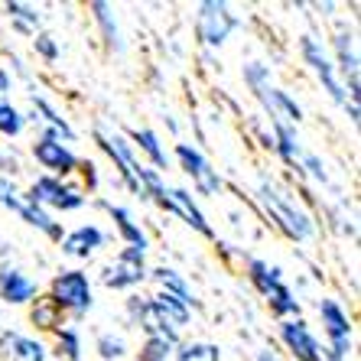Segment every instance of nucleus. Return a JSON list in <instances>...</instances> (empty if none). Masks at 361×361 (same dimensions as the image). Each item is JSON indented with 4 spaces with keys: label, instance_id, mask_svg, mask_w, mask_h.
I'll list each match as a JSON object with an SVG mask.
<instances>
[{
    "label": "nucleus",
    "instance_id": "obj_1",
    "mask_svg": "<svg viewBox=\"0 0 361 361\" xmlns=\"http://www.w3.org/2000/svg\"><path fill=\"white\" fill-rule=\"evenodd\" d=\"M124 312H127V322L134 329H140L143 336H166L173 342H183L185 326L192 322V310H185L179 300L160 293V290L153 296L130 293L124 300Z\"/></svg>",
    "mask_w": 361,
    "mask_h": 361
},
{
    "label": "nucleus",
    "instance_id": "obj_2",
    "mask_svg": "<svg viewBox=\"0 0 361 361\" xmlns=\"http://www.w3.org/2000/svg\"><path fill=\"white\" fill-rule=\"evenodd\" d=\"M257 202L264 205V212L270 215V221L283 231L290 241H312L316 238V221L293 195L286 192L283 185H277L267 173H261L257 179Z\"/></svg>",
    "mask_w": 361,
    "mask_h": 361
},
{
    "label": "nucleus",
    "instance_id": "obj_3",
    "mask_svg": "<svg viewBox=\"0 0 361 361\" xmlns=\"http://www.w3.org/2000/svg\"><path fill=\"white\" fill-rule=\"evenodd\" d=\"M244 85L251 88V94L261 101L264 114L270 118V124H290L300 127L302 121V108L296 104V98L290 92H283L277 82H274V72L264 62H247L244 66Z\"/></svg>",
    "mask_w": 361,
    "mask_h": 361
},
{
    "label": "nucleus",
    "instance_id": "obj_4",
    "mask_svg": "<svg viewBox=\"0 0 361 361\" xmlns=\"http://www.w3.org/2000/svg\"><path fill=\"white\" fill-rule=\"evenodd\" d=\"M244 270H247L251 286L267 300L270 312H274L277 319H300V300H296L293 290L283 283V270H280L277 264H267V261H261V257H247Z\"/></svg>",
    "mask_w": 361,
    "mask_h": 361
},
{
    "label": "nucleus",
    "instance_id": "obj_5",
    "mask_svg": "<svg viewBox=\"0 0 361 361\" xmlns=\"http://www.w3.org/2000/svg\"><path fill=\"white\" fill-rule=\"evenodd\" d=\"M46 296L59 306L62 316H75V319H82L85 312H92V306H94L92 280H88V274H85L82 267L59 270V274L49 280V293Z\"/></svg>",
    "mask_w": 361,
    "mask_h": 361
},
{
    "label": "nucleus",
    "instance_id": "obj_6",
    "mask_svg": "<svg viewBox=\"0 0 361 361\" xmlns=\"http://www.w3.org/2000/svg\"><path fill=\"white\" fill-rule=\"evenodd\" d=\"M319 319H322V332H326L322 358L348 361V355L355 352V326L348 319V312L342 310V302L319 300Z\"/></svg>",
    "mask_w": 361,
    "mask_h": 361
},
{
    "label": "nucleus",
    "instance_id": "obj_7",
    "mask_svg": "<svg viewBox=\"0 0 361 361\" xmlns=\"http://www.w3.org/2000/svg\"><path fill=\"white\" fill-rule=\"evenodd\" d=\"M26 199L33 202V205H39V209H46L52 215V212H78L85 209V202H88V195L82 192V189H75V185H68L66 179H52V176H36L33 183H30V189H26Z\"/></svg>",
    "mask_w": 361,
    "mask_h": 361
},
{
    "label": "nucleus",
    "instance_id": "obj_8",
    "mask_svg": "<svg viewBox=\"0 0 361 361\" xmlns=\"http://www.w3.org/2000/svg\"><path fill=\"white\" fill-rule=\"evenodd\" d=\"M241 20L231 13L228 4L221 0H205L199 4V13H195V36H199L202 46H209V49H221L228 42V36L238 30Z\"/></svg>",
    "mask_w": 361,
    "mask_h": 361
},
{
    "label": "nucleus",
    "instance_id": "obj_9",
    "mask_svg": "<svg viewBox=\"0 0 361 361\" xmlns=\"http://www.w3.org/2000/svg\"><path fill=\"white\" fill-rule=\"evenodd\" d=\"M150 267H147V251L140 247H121L114 254V261L104 264L101 270V283L108 290H137L147 280Z\"/></svg>",
    "mask_w": 361,
    "mask_h": 361
},
{
    "label": "nucleus",
    "instance_id": "obj_10",
    "mask_svg": "<svg viewBox=\"0 0 361 361\" xmlns=\"http://www.w3.org/2000/svg\"><path fill=\"white\" fill-rule=\"evenodd\" d=\"M173 157H176L179 169H183L185 176L192 179V189L199 195H221V189H225V179L219 176V169L205 160V153H202V150H195L192 143H176Z\"/></svg>",
    "mask_w": 361,
    "mask_h": 361
},
{
    "label": "nucleus",
    "instance_id": "obj_11",
    "mask_svg": "<svg viewBox=\"0 0 361 361\" xmlns=\"http://www.w3.org/2000/svg\"><path fill=\"white\" fill-rule=\"evenodd\" d=\"M300 52H302V62L310 66L312 75L319 78V85L326 88L329 98L345 108V101H348V98H345V85H342V78H338V72H336L332 56L322 49V42L312 39V36H300Z\"/></svg>",
    "mask_w": 361,
    "mask_h": 361
},
{
    "label": "nucleus",
    "instance_id": "obj_12",
    "mask_svg": "<svg viewBox=\"0 0 361 361\" xmlns=\"http://www.w3.org/2000/svg\"><path fill=\"white\" fill-rule=\"evenodd\" d=\"M94 140H98V147L111 157V163L121 169V183L127 185V192H134L143 199V189H140V179H137V173H140L143 163L137 160V150L130 147V140L121 134H104V130H94Z\"/></svg>",
    "mask_w": 361,
    "mask_h": 361
},
{
    "label": "nucleus",
    "instance_id": "obj_13",
    "mask_svg": "<svg viewBox=\"0 0 361 361\" xmlns=\"http://www.w3.org/2000/svg\"><path fill=\"white\" fill-rule=\"evenodd\" d=\"M277 336L283 342V348L293 355L296 361H322V345L312 336L310 322L302 319H280L277 322Z\"/></svg>",
    "mask_w": 361,
    "mask_h": 361
},
{
    "label": "nucleus",
    "instance_id": "obj_14",
    "mask_svg": "<svg viewBox=\"0 0 361 361\" xmlns=\"http://www.w3.org/2000/svg\"><path fill=\"white\" fill-rule=\"evenodd\" d=\"M33 160L39 163V166L46 169V176H52V179H66L82 166V160H78V153L72 150V147H66L62 140H42V137L33 143Z\"/></svg>",
    "mask_w": 361,
    "mask_h": 361
},
{
    "label": "nucleus",
    "instance_id": "obj_15",
    "mask_svg": "<svg viewBox=\"0 0 361 361\" xmlns=\"http://www.w3.org/2000/svg\"><path fill=\"white\" fill-rule=\"evenodd\" d=\"M332 46H336V72H342L345 78V98L348 101H358V42H355V33L352 30H338L336 39H332Z\"/></svg>",
    "mask_w": 361,
    "mask_h": 361
},
{
    "label": "nucleus",
    "instance_id": "obj_16",
    "mask_svg": "<svg viewBox=\"0 0 361 361\" xmlns=\"http://www.w3.org/2000/svg\"><path fill=\"white\" fill-rule=\"evenodd\" d=\"M36 296H39V283L26 270L0 267V302L4 306H30Z\"/></svg>",
    "mask_w": 361,
    "mask_h": 361
},
{
    "label": "nucleus",
    "instance_id": "obj_17",
    "mask_svg": "<svg viewBox=\"0 0 361 361\" xmlns=\"http://www.w3.org/2000/svg\"><path fill=\"white\" fill-rule=\"evenodd\" d=\"M104 241H108V235H104L98 225H78V228H72V231L62 235L59 247L66 257H72V261H92L94 254L104 247Z\"/></svg>",
    "mask_w": 361,
    "mask_h": 361
},
{
    "label": "nucleus",
    "instance_id": "obj_18",
    "mask_svg": "<svg viewBox=\"0 0 361 361\" xmlns=\"http://www.w3.org/2000/svg\"><path fill=\"white\" fill-rule=\"evenodd\" d=\"M7 209L10 212H17L20 219L26 221V225L30 228H36V231H42V235L49 238V241H62V235H66V231H62V221H56L49 215V212L46 209H39V205H33V202L26 199L23 192H17L13 195V199L7 202Z\"/></svg>",
    "mask_w": 361,
    "mask_h": 361
},
{
    "label": "nucleus",
    "instance_id": "obj_19",
    "mask_svg": "<svg viewBox=\"0 0 361 361\" xmlns=\"http://www.w3.org/2000/svg\"><path fill=\"white\" fill-rule=\"evenodd\" d=\"M0 355L7 361H49V348L33 336H20L4 329L0 332Z\"/></svg>",
    "mask_w": 361,
    "mask_h": 361
},
{
    "label": "nucleus",
    "instance_id": "obj_20",
    "mask_svg": "<svg viewBox=\"0 0 361 361\" xmlns=\"http://www.w3.org/2000/svg\"><path fill=\"white\" fill-rule=\"evenodd\" d=\"M98 205L111 215V221H114V228H118V235H121V241H124V247H140V251H150V238H147V231L140 228V221H134L130 209H124V205H111V202H98Z\"/></svg>",
    "mask_w": 361,
    "mask_h": 361
},
{
    "label": "nucleus",
    "instance_id": "obj_21",
    "mask_svg": "<svg viewBox=\"0 0 361 361\" xmlns=\"http://www.w3.org/2000/svg\"><path fill=\"white\" fill-rule=\"evenodd\" d=\"M130 147H134V150H140L143 157L150 160V169H157L160 176L169 169V163H173V157L166 153L160 134H157V130H150V127H137V130H130Z\"/></svg>",
    "mask_w": 361,
    "mask_h": 361
},
{
    "label": "nucleus",
    "instance_id": "obj_22",
    "mask_svg": "<svg viewBox=\"0 0 361 361\" xmlns=\"http://www.w3.org/2000/svg\"><path fill=\"white\" fill-rule=\"evenodd\" d=\"M147 280H153V283L160 286V293L179 300L185 310H195V306H199V300H195V293L189 290V283H185V277L179 274V270H173V267H153L150 274H147Z\"/></svg>",
    "mask_w": 361,
    "mask_h": 361
},
{
    "label": "nucleus",
    "instance_id": "obj_23",
    "mask_svg": "<svg viewBox=\"0 0 361 361\" xmlns=\"http://www.w3.org/2000/svg\"><path fill=\"white\" fill-rule=\"evenodd\" d=\"M270 127H274V130H270V150L277 153L286 166L300 169V157H302V150H306L300 140V130L290 124H270Z\"/></svg>",
    "mask_w": 361,
    "mask_h": 361
},
{
    "label": "nucleus",
    "instance_id": "obj_24",
    "mask_svg": "<svg viewBox=\"0 0 361 361\" xmlns=\"http://www.w3.org/2000/svg\"><path fill=\"white\" fill-rule=\"evenodd\" d=\"M30 104H33V114H30L26 121H42V127H46V130H56V134H59L66 143L75 140V130H72V124H68V121L62 118L59 111L52 108V104L42 98V94H30Z\"/></svg>",
    "mask_w": 361,
    "mask_h": 361
},
{
    "label": "nucleus",
    "instance_id": "obj_25",
    "mask_svg": "<svg viewBox=\"0 0 361 361\" xmlns=\"http://www.w3.org/2000/svg\"><path fill=\"white\" fill-rule=\"evenodd\" d=\"M4 13H7V20L13 23V30L23 36H36L42 26V10L33 7V4H20V0H10V4H4Z\"/></svg>",
    "mask_w": 361,
    "mask_h": 361
},
{
    "label": "nucleus",
    "instance_id": "obj_26",
    "mask_svg": "<svg viewBox=\"0 0 361 361\" xmlns=\"http://www.w3.org/2000/svg\"><path fill=\"white\" fill-rule=\"evenodd\" d=\"M33 310H30V319H33L36 329H46V332H56V329H62V316L59 306L49 300V296H36L33 302H30Z\"/></svg>",
    "mask_w": 361,
    "mask_h": 361
},
{
    "label": "nucleus",
    "instance_id": "obj_27",
    "mask_svg": "<svg viewBox=\"0 0 361 361\" xmlns=\"http://www.w3.org/2000/svg\"><path fill=\"white\" fill-rule=\"evenodd\" d=\"M92 10H94V20H98L101 33H104V42H108V49L124 52L121 26H118V20H114V10H111V4H92Z\"/></svg>",
    "mask_w": 361,
    "mask_h": 361
},
{
    "label": "nucleus",
    "instance_id": "obj_28",
    "mask_svg": "<svg viewBox=\"0 0 361 361\" xmlns=\"http://www.w3.org/2000/svg\"><path fill=\"white\" fill-rule=\"evenodd\" d=\"M56 361H82V332L75 326L56 329Z\"/></svg>",
    "mask_w": 361,
    "mask_h": 361
},
{
    "label": "nucleus",
    "instance_id": "obj_29",
    "mask_svg": "<svg viewBox=\"0 0 361 361\" xmlns=\"http://www.w3.org/2000/svg\"><path fill=\"white\" fill-rule=\"evenodd\" d=\"M23 130H26V114L10 98H0V137L17 140Z\"/></svg>",
    "mask_w": 361,
    "mask_h": 361
},
{
    "label": "nucleus",
    "instance_id": "obj_30",
    "mask_svg": "<svg viewBox=\"0 0 361 361\" xmlns=\"http://www.w3.org/2000/svg\"><path fill=\"white\" fill-rule=\"evenodd\" d=\"M173 361H221V348L212 342H179Z\"/></svg>",
    "mask_w": 361,
    "mask_h": 361
},
{
    "label": "nucleus",
    "instance_id": "obj_31",
    "mask_svg": "<svg viewBox=\"0 0 361 361\" xmlns=\"http://www.w3.org/2000/svg\"><path fill=\"white\" fill-rule=\"evenodd\" d=\"M176 345L179 342H173V338H166V336H143L137 358L140 361H169L173 352H176Z\"/></svg>",
    "mask_w": 361,
    "mask_h": 361
},
{
    "label": "nucleus",
    "instance_id": "obj_32",
    "mask_svg": "<svg viewBox=\"0 0 361 361\" xmlns=\"http://www.w3.org/2000/svg\"><path fill=\"white\" fill-rule=\"evenodd\" d=\"M94 352H98L101 361H121L127 355V342L124 336H114V332H101L94 338Z\"/></svg>",
    "mask_w": 361,
    "mask_h": 361
},
{
    "label": "nucleus",
    "instance_id": "obj_33",
    "mask_svg": "<svg viewBox=\"0 0 361 361\" xmlns=\"http://www.w3.org/2000/svg\"><path fill=\"white\" fill-rule=\"evenodd\" d=\"M33 49H36V56H39L42 62H49V66L59 59V42L52 39L49 33H36L33 36Z\"/></svg>",
    "mask_w": 361,
    "mask_h": 361
},
{
    "label": "nucleus",
    "instance_id": "obj_34",
    "mask_svg": "<svg viewBox=\"0 0 361 361\" xmlns=\"http://www.w3.org/2000/svg\"><path fill=\"white\" fill-rule=\"evenodd\" d=\"M300 169H306L316 183H322V185H329V173H326V163L316 157V153H310V150H302V157H300Z\"/></svg>",
    "mask_w": 361,
    "mask_h": 361
},
{
    "label": "nucleus",
    "instance_id": "obj_35",
    "mask_svg": "<svg viewBox=\"0 0 361 361\" xmlns=\"http://www.w3.org/2000/svg\"><path fill=\"white\" fill-rule=\"evenodd\" d=\"M13 92V75H10V68H0V98H10Z\"/></svg>",
    "mask_w": 361,
    "mask_h": 361
},
{
    "label": "nucleus",
    "instance_id": "obj_36",
    "mask_svg": "<svg viewBox=\"0 0 361 361\" xmlns=\"http://www.w3.org/2000/svg\"><path fill=\"white\" fill-rule=\"evenodd\" d=\"M257 361H277L274 355H267V352H257Z\"/></svg>",
    "mask_w": 361,
    "mask_h": 361
},
{
    "label": "nucleus",
    "instance_id": "obj_37",
    "mask_svg": "<svg viewBox=\"0 0 361 361\" xmlns=\"http://www.w3.org/2000/svg\"><path fill=\"white\" fill-rule=\"evenodd\" d=\"M322 361H336V358H322Z\"/></svg>",
    "mask_w": 361,
    "mask_h": 361
}]
</instances>
